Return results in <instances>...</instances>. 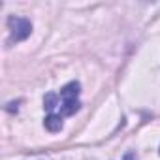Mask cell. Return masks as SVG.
Masks as SVG:
<instances>
[{"mask_svg": "<svg viewBox=\"0 0 160 160\" xmlns=\"http://www.w3.org/2000/svg\"><path fill=\"white\" fill-rule=\"evenodd\" d=\"M81 85L79 81L66 83L57 92H47L43 96V109H45V128L51 134H57L64 126V119L73 115L81 108Z\"/></svg>", "mask_w": 160, "mask_h": 160, "instance_id": "1", "label": "cell"}, {"mask_svg": "<svg viewBox=\"0 0 160 160\" xmlns=\"http://www.w3.org/2000/svg\"><path fill=\"white\" fill-rule=\"evenodd\" d=\"M8 30H10L8 43H17V42H23L25 38L30 36V32H32V25H30V21L25 19V17L12 15V17L8 19Z\"/></svg>", "mask_w": 160, "mask_h": 160, "instance_id": "2", "label": "cell"}, {"mask_svg": "<svg viewBox=\"0 0 160 160\" xmlns=\"http://www.w3.org/2000/svg\"><path fill=\"white\" fill-rule=\"evenodd\" d=\"M124 160H136V158H134V154H132V152H128V154L124 156Z\"/></svg>", "mask_w": 160, "mask_h": 160, "instance_id": "3", "label": "cell"}, {"mask_svg": "<svg viewBox=\"0 0 160 160\" xmlns=\"http://www.w3.org/2000/svg\"><path fill=\"white\" fill-rule=\"evenodd\" d=\"M34 160H47V158H34Z\"/></svg>", "mask_w": 160, "mask_h": 160, "instance_id": "4", "label": "cell"}]
</instances>
